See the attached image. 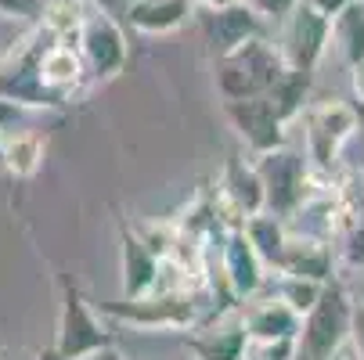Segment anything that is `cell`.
Here are the masks:
<instances>
[{
  "mask_svg": "<svg viewBox=\"0 0 364 360\" xmlns=\"http://www.w3.org/2000/svg\"><path fill=\"white\" fill-rule=\"evenodd\" d=\"M87 15V0H47L40 26L50 40H62V43H76L80 22Z\"/></svg>",
  "mask_w": 364,
  "mask_h": 360,
  "instance_id": "7402d4cb",
  "label": "cell"
},
{
  "mask_svg": "<svg viewBox=\"0 0 364 360\" xmlns=\"http://www.w3.org/2000/svg\"><path fill=\"white\" fill-rule=\"evenodd\" d=\"M285 58L278 43H267L264 33L245 40L242 47L228 50L217 58V90L224 101H242V97H259L267 94L278 76L285 72Z\"/></svg>",
  "mask_w": 364,
  "mask_h": 360,
  "instance_id": "6da1fadb",
  "label": "cell"
},
{
  "mask_svg": "<svg viewBox=\"0 0 364 360\" xmlns=\"http://www.w3.org/2000/svg\"><path fill=\"white\" fill-rule=\"evenodd\" d=\"M220 191H224V198L231 202V209H235L242 220H245V217H256V213H264V184H259L252 163L231 159L228 170H224Z\"/></svg>",
  "mask_w": 364,
  "mask_h": 360,
  "instance_id": "d6986e66",
  "label": "cell"
},
{
  "mask_svg": "<svg viewBox=\"0 0 364 360\" xmlns=\"http://www.w3.org/2000/svg\"><path fill=\"white\" fill-rule=\"evenodd\" d=\"M195 15H198V29H202L205 43H210L217 58L264 33V18L245 0L242 4H228V8H195Z\"/></svg>",
  "mask_w": 364,
  "mask_h": 360,
  "instance_id": "30bf717a",
  "label": "cell"
},
{
  "mask_svg": "<svg viewBox=\"0 0 364 360\" xmlns=\"http://www.w3.org/2000/svg\"><path fill=\"white\" fill-rule=\"evenodd\" d=\"M224 116H228V123L238 130V137L252 148V156L285 144L289 123L282 119V112L274 109V101H271L267 94L242 97V101H224Z\"/></svg>",
  "mask_w": 364,
  "mask_h": 360,
  "instance_id": "9c48e42d",
  "label": "cell"
},
{
  "mask_svg": "<svg viewBox=\"0 0 364 360\" xmlns=\"http://www.w3.org/2000/svg\"><path fill=\"white\" fill-rule=\"evenodd\" d=\"M76 50L83 58V69L97 83L116 80L127 69V58H130L127 33H123L119 18L101 11V8H90V4H87V15H83L80 33H76Z\"/></svg>",
  "mask_w": 364,
  "mask_h": 360,
  "instance_id": "8992f818",
  "label": "cell"
},
{
  "mask_svg": "<svg viewBox=\"0 0 364 360\" xmlns=\"http://www.w3.org/2000/svg\"><path fill=\"white\" fill-rule=\"evenodd\" d=\"M191 4H198V0H191Z\"/></svg>",
  "mask_w": 364,
  "mask_h": 360,
  "instance_id": "74e56055",
  "label": "cell"
},
{
  "mask_svg": "<svg viewBox=\"0 0 364 360\" xmlns=\"http://www.w3.org/2000/svg\"><path fill=\"white\" fill-rule=\"evenodd\" d=\"M282 22H285V29H282L278 50H282L285 65L299 69V72H314L332 43V18L318 15L306 0H299Z\"/></svg>",
  "mask_w": 364,
  "mask_h": 360,
  "instance_id": "ba28073f",
  "label": "cell"
},
{
  "mask_svg": "<svg viewBox=\"0 0 364 360\" xmlns=\"http://www.w3.org/2000/svg\"><path fill=\"white\" fill-rule=\"evenodd\" d=\"M47 0H0V18H15V22H40Z\"/></svg>",
  "mask_w": 364,
  "mask_h": 360,
  "instance_id": "d4e9b609",
  "label": "cell"
},
{
  "mask_svg": "<svg viewBox=\"0 0 364 360\" xmlns=\"http://www.w3.org/2000/svg\"><path fill=\"white\" fill-rule=\"evenodd\" d=\"M58 353L65 360H87L112 346V332L101 321V314L83 299V292L62 278V310H58Z\"/></svg>",
  "mask_w": 364,
  "mask_h": 360,
  "instance_id": "5b68a950",
  "label": "cell"
},
{
  "mask_svg": "<svg viewBox=\"0 0 364 360\" xmlns=\"http://www.w3.org/2000/svg\"><path fill=\"white\" fill-rule=\"evenodd\" d=\"M245 4H249L259 18H264V22H282V18L299 4V0H245Z\"/></svg>",
  "mask_w": 364,
  "mask_h": 360,
  "instance_id": "4316f807",
  "label": "cell"
},
{
  "mask_svg": "<svg viewBox=\"0 0 364 360\" xmlns=\"http://www.w3.org/2000/svg\"><path fill=\"white\" fill-rule=\"evenodd\" d=\"M360 116L350 101L328 97L318 101V105H306L303 109V130H306V159L314 163L318 173H328L339 159L343 144L357 133Z\"/></svg>",
  "mask_w": 364,
  "mask_h": 360,
  "instance_id": "52a82bcc",
  "label": "cell"
},
{
  "mask_svg": "<svg viewBox=\"0 0 364 360\" xmlns=\"http://www.w3.org/2000/svg\"><path fill=\"white\" fill-rule=\"evenodd\" d=\"M249 346V332L238 314H224L213 324L198 328L195 335H188V349L195 360H242Z\"/></svg>",
  "mask_w": 364,
  "mask_h": 360,
  "instance_id": "7c38bea8",
  "label": "cell"
},
{
  "mask_svg": "<svg viewBox=\"0 0 364 360\" xmlns=\"http://www.w3.org/2000/svg\"><path fill=\"white\" fill-rule=\"evenodd\" d=\"M119 256H123V299L144 295L159 285L163 260L148 249V241L137 231H130V227L119 231Z\"/></svg>",
  "mask_w": 364,
  "mask_h": 360,
  "instance_id": "5bb4252c",
  "label": "cell"
},
{
  "mask_svg": "<svg viewBox=\"0 0 364 360\" xmlns=\"http://www.w3.org/2000/svg\"><path fill=\"white\" fill-rule=\"evenodd\" d=\"M289 360H310V356H306V353H303V349H299V346H296V349H292V356H289Z\"/></svg>",
  "mask_w": 364,
  "mask_h": 360,
  "instance_id": "d590c367",
  "label": "cell"
},
{
  "mask_svg": "<svg viewBox=\"0 0 364 360\" xmlns=\"http://www.w3.org/2000/svg\"><path fill=\"white\" fill-rule=\"evenodd\" d=\"M332 43L350 69L364 62V0H353L332 18Z\"/></svg>",
  "mask_w": 364,
  "mask_h": 360,
  "instance_id": "44dd1931",
  "label": "cell"
},
{
  "mask_svg": "<svg viewBox=\"0 0 364 360\" xmlns=\"http://www.w3.org/2000/svg\"><path fill=\"white\" fill-rule=\"evenodd\" d=\"M195 15L191 0H134L123 11V22L141 36H166L177 33Z\"/></svg>",
  "mask_w": 364,
  "mask_h": 360,
  "instance_id": "2e32d148",
  "label": "cell"
},
{
  "mask_svg": "<svg viewBox=\"0 0 364 360\" xmlns=\"http://www.w3.org/2000/svg\"><path fill=\"white\" fill-rule=\"evenodd\" d=\"M328 360H360V356H357V353H353V346H350V342H346V346H343V349H339V353H332V356H328Z\"/></svg>",
  "mask_w": 364,
  "mask_h": 360,
  "instance_id": "836d02e7",
  "label": "cell"
},
{
  "mask_svg": "<svg viewBox=\"0 0 364 360\" xmlns=\"http://www.w3.org/2000/svg\"><path fill=\"white\" fill-rule=\"evenodd\" d=\"M101 317L130 324L137 332H177V328H191L198 321V306L181 288H151L134 299L105 302L101 306Z\"/></svg>",
  "mask_w": 364,
  "mask_h": 360,
  "instance_id": "7a4b0ae2",
  "label": "cell"
},
{
  "mask_svg": "<svg viewBox=\"0 0 364 360\" xmlns=\"http://www.w3.org/2000/svg\"><path fill=\"white\" fill-rule=\"evenodd\" d=\"M350 346L364 360V299L353 302V317H350Z\"/></svg>",
  "mask_w": 364,
  "mask_h": 360,
  "instance_id": "f1b7e54d",
  "label": "cell"
},
{
  "mask_svg": "<svg viewBox=\"0 0 364 360\" xmlns=\"http://www.w3.org/2000/svg\"><path fill=\"white\" fill-rule=\"evenodd\" d=\"M306 94H310V72H299V69H285L278 76V83L267 90V97L274 101V109L282 112L285 123H296L303 116Z\"/></svg>",
  "mask_w": 364,
  "mask_h": 360,
  "instance_id": "603a6c76",
  "label": "cell"
},
{
  "mask_svg": "<svg viewBox=\"0 0 364 360\" xmlns=\"http://www.w3.org/2000/svg\"><path fill=\"white\" fill-rule=\"evenodd\" d=\"M220 256H224V281H228L231 295L252 299L259 288H264V278H267L264 271H267V267H264V260L256 256L252 241L245 238L242 224L228 231V238H224V245H220Z\"/></svg>",
  "mask_w": 364,
  "mask_h": 360,
  "instance_id": "8fae6325",
  "label": "cell"
},
{
  "mask_svg": "<svg viewBox=\"0 0 364 360\" xmlns=\"http://www.w3.org/2000/svg\"><path fill=\"white\" fill-rule=\"evenodd\" d=\"M350 317H353V299L339 281H325L318 302L310 306L299 321L296 346L310 360H328L350 342Z\"/></svg>",
  "mask_w": 364,
  "mask_h": 360,
  "instance_id": "3957f363",
  "label": "cell"
},
{
  "mask_svg": "<svg viewBox=\"0 0 364 360\" xmlns=\"http://www.w3.org/2000/svg\"><path fill=\"white\" fill-rule=\"evenodd\" d=\"M242 321L252 342H296L299 339V314L278 295L271 299H256L242 306Z\"/></svg>",
  "mask_w": 364,
  "mask_h": 360,
  "instance_id": "4fadbf2b",
  "label": "cell"
},
{
  "mask_svg": "<svg viewBox=\"0 0 364 360\" xmlns=\"http://www.w3.org/2000/svg\"><path fill=\"white\" fill-rule=\"evenodd\" d=\"M90 8H101V11H109V15H116V18H123V11L134 4V0H87Z\"/></svg>",
  "mask_w": 364,
  "mask_h": 360,
  "instance_id": "4dcf8cb0",
  "label": "cell"
},
{
  "mask_svg": "<svg viewBox=\"0 0 364 360\" xmlns=\"http://www.w3.org/2000/svg\"><path fill=\"white\" fill-rule=\"evenodd\" d=\"M242 231H245V238L252 241L256 256L264 260V267L278 271L282 252H285V238H289L285 220L264 209V213H256V217H245V220H242Z\"/></svg>",
  "mask_w": 364,
  "mask_h": 360,
  "instance_id": "ffe728a7",
  "label": "cell"
},
{
  "mask_svg": "<svg viewBox=\"0 0 364 360\" xmlns=\"http://www.w3.org/2000/svg\"><path fill=\"white\" fill-rule=\"evenodd\" d=\"M306 4L314 8L318 15H325V18H336L343 8H350V4H353V0H306Z\"/></svg>",
  "mask_w": 364,
  "mask_h": 360,
  "instance_id": "f546056e",
  "label": "cell"
},
{
  "mask_svg": "<svg viewBox=\"0 0 364 360\" xmlns=\"http://www.w3.org/2000/svg\"><path fill=\"white\" fill-rule=\"evenodd\" d=\"M0 130H4V126H0ZM0 173H4V159H0Z\"/></svg>",
  "mask_w": 364,
  "mask_h": 360,
  "instance_id": "8d00e7d4",
  "label": "cell"
},
{
  "mask_svg": "<svg viewBox=\"0 0 364 360\" xmlns=\"http://www.w3.org/2000/svg\"><path fill=\"white\" fill-rule=\"evenodd\" d=\"M256 177L264 184V209L274 217H296L299 205L310 198V166L292 148H271L256 156Z\"/></svg>",
  "mask_w": 364,
  "mask_h": 360,
  "instance_id": "277c9868",
  "label": "cell"
},
{
  "mask_svg": "<svg viewBox=\"0 0 364 360\" xmlns=\"http://www.w3.org/2000/svg\"><path fill=\"white\" fill-rule=\"evenodd\" d=\"M47 156V141L36 130H0V159H4V173L29 180L40 173Z\"/></svg>",
  "mask_w": 364,
  "mask_h": 360,
  "instance_id": "ac0fdd59",
  "label": "cell"
},
{
  "mask_svg": "<svg viewBox=\"0 0 364 360\" xmlns=\"http://www.w3.org/2000/svg\"><path fill=\"white\" fill-rule=\"evenodd\" d=\"M36 76L47 90H55L62 97H73V90L83 83L87 69H83V58L76 43H62V40H50L43 43L40 58H36Z\"/></svg>",
  "mask_w": 364,
  "mask_h": 360,
  "instance_id": "9a60e30c",
  "label": "cell"
},
{
  "mask_svg": "<svg viewBox=\"0 0 364 360\" xmlns=\"http://www.w3.org/2000/svg\"><path fill=\"white\" fill-rule=\"evenodd\" d=\"M292 349H296V342H252L249 339L242 360H289Z\"/></svg>",
  "mask_w": 364,
  "mask_h": 360,
  "instance_id": "484cf974",
  "label": "cell"
},
{
  "mask_svg": "<svg viewBox=\"0 0 364 360\" xmlns=\"http://www.w3.org/2000/svg\"><path fill=\"white\" fill-rule=\"evenodd\" d=\"M353 94H357V101H364V62L353 65Z\"/></svg>",
  "mask_w": 364,
  "mask_h": 360,
  "instance_id": "1f68e13d",
  "label": "cell"
},
{
  "mask_svg": "<svg viewBox=\"0 0 364 360\" xmlns=\"http://www.w3.org/2000/svg\"><path fill=\"white\" fill-rule=\"evenodd\" d=\"M228 4H242V0H198L195 8H228Z\"/></svg>",
  "mask_w": 364,
  "mask_h": 360,
  "instance_id": "e575fe53",
  "label": "cell"
},
{
  "mask_svg": "<svg viewBox=\"0 0 364 360\" xmlns=\"http://www.w3.org/2000/svg\"><path fill=\"white\" fill-rule=\"evenodd\" d=\"M36 360H65V356L58 353V346H43V349L36 353Z\"/></svg>",
  "mask_w": 364,
  "mask_h": 360,
  "instance_id": "d6a6232c",
  "label": "cell"
},
{
  "mask_svg": "<svg viewBox=\"0 0 364 360\" xmlns=\"http://www.w3.org/2000/svg\"><path fill=\"white\" fill-rule=\"evenodd\" d=\"M346 267H364V217H357L346 234Z\"/></svg>",
  "mask_w": 364,
  "mask_h": 360,
  "instance_id": "83f0119b",
  "label": "cell"
},
{
  "mask_svg": "<svg viewBox=\"0 0 364 360\" xmlns=\"http://www.w3.org/2000/svg\"><path fill=\"white\" fill-rule=\"evenodd\" d=\"M321 288H325V281H314V278H299V274H278L274 295H278L282 302H289L292 310L303 317V314L310 310V306L318 302Z\"/></svg>",
  "mask_w": 364,
  "mask_h": 360,
  "instance_id": "cb8c5ba5",
  "label": "cell"
},
{
  "mask_svg": "<svg viewBox=\"0 0 364 360\" xmlns=\"http://www.w3.org/2000/svg\"><path fill=\"white\" fill-rule=\"evenodd\" d=\"M332 267H336L332 249L321 238H310V234H289L285 238L278 274H299V278H314V281H332Z\"/></svg>",
  "mask_w": 364,
  "mask_h": 360,
  "instance_id": "e0dca14e",
  "label": "cell"
}]
</instances>
